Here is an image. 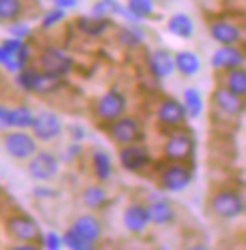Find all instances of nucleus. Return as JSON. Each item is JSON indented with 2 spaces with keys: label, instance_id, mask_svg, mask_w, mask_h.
I'll list each match as a JSON object with an SVG mask.
<instances>
[{
  "label": "nucleus",
  "instance_id": "nucleus-1",
  "mask_svg": "<svg viewBox=\"0 0 246 250\" xmlns=\"http://www.w3.org/2000/svg\"><path fill=\"white\" fill-rule=\"evenodd\" d=\"M210 209L222 220H235L245 213V200L237 190H220L210 198Z\"/></svg>",
  "mask_w": 246,
  "mask_h": 250
},
{
  "label": "nucleus",
  "instance_id": "nucleus-2",
  "mask_svg": "<svg viewBox=\"0 0 246 250\" xmlns=\"http://www.w3.org/2000/svg\"><path fill=\"white\" fill-rule=\"evenodd\" d=\"M28 175L38 183H49L61 171V160L49 150H38L28 158Z\"/></svg>",
  "mask_w": 246,
  "mask_h": 250
},
{
  "label": "nucleus",
  "instance_id": "nucleus-3",
  "mask_svg": "<svg viewBox=\"0 0 246 250\" xmlns=\"http://www.w3.org/2000/svg\"><path fill=\"white\" fill-rule=\"evenodd\" d=\"M4 149L13 160H28L38 152V139L26 130H13L4 136Z\"/></svg>",
  "mask_w": 246,
  "mask_h": 250
},
{
  "label": "nucleus",
  "instance_id": "nucleus-4",
  "mask_svg": "<svg viewBox=\"0 0 246 250\" xmlns=\"http://www.w3.org/2000/svg\"><path fill=\"white\" fill-rule=\"evenodd\" d=\"M194 150H196V139L186 130L173 132L164 145V154L169 162H188L192 160Z\"/></svg>",
  "mask_w": 246,
  "mask_h": 250
},
{
  "label": "nucleus",
  "instance_id": "nucleus-5",
  "mask_svg": "<svg viewBox=\"0 0 246 250\" xmlns=\"http://www.w3.org/2000/svg\"><path fill=\"white\" fill-rule=\"evenodd\" d=\"M30 130H32V136H34L38 141L51 143L53 139H59L62 136L64 123H62V119L57 113L40 111L38 115H34Z\"/></svg>",
  "mask_w": 246,
  "mask_h": 250
},
{
  "label": "nucleus",
  "instance_id": "nucleus-6",
  "mask_svg": "<svg viewBox=\"0 0 246 250\" xmlns=\"http://www.w3.org/2000/svg\"><path fill=\"white\" fill-rule=\"evenodd\" d=\"M30 49L25 42L10 38L0 45V64L6 66L10 72H21L28 62Z\"/></svg>",
  "mask_w": 246,
  "mask_h": 250
},
{
  "label": "nucleus",
  "instance_id": "nucleus-7",
  "mask_svg": "<svg viewBox=\"0 0 246 250\" xmlns=\"http://www.w3.org/2000/svg\"><path fill=\"white\" fill-rule=\"evenodd\" d=\"M6 229L19 243H38L41 239V229L34 218L28 214H13L6 220Z\"/></svg>",
  "mask_w": 246,
  "mask_h": 250
},
{
  "label": "nucleus",
  "instance_id": "nucleus-8",
  "mask_svg": "<svg viewBox=\"0 0 246 250\" xmlns=\"http://www.w3.org/2000/svg\"><path fill=\"white\" fill-rule=\"evenodd\" d=\"M160 183L167 192H183L192 185V169L186 162H171L162 171Z\"/></svg>",
  "mask_w": 246,
  "mask_h": 250
},
{
  "label": "nucleus",
  "instance_id": "nucleus-9",
  "mask_svg": "<svg viewBox=\"0 0 246 250\" xmlns=\"http://www.w3.org/2000/svg\"><path fill=\"white\" fill-rule=\"evenodd\" d=\"M126 105H128V102L124 98V94H121L119 90H109L100 98L96 113L102 121L113 123L126 113Z\"/></svg>",
  "mask_w": 246,
  "mask_h": 250
},
{
  "label": "nucleus",
  "instance_id": "nucleus-10",
  "mask_svg": "<svg viewBox=\"0 0 246 250\" xmlns=\"http://www.w3.org/2000/svg\"><path fill=\"white\" fill-rule=\"evenodd\" d=\"M141 126L134 117H119L113 121L111 126V138L115 139L119 145H132L141 139Z\"/></svg>",
  "mask_w": 246,
  "mask_h": 250
},
{
  "label": "nucleus",
  "instance_id": "nucleus-11",
  "mask_svg": "<svg viewBox=\"0 0 246 250\" xmlns=\"http://www.w3.org/2000/svg\"><path fill=\"white\" fill-rule=\"evenodd\" d=\"M40 66L43 72H51V74L57 75H66L72 72L74 68V61L62 53L61 49H55V47H47V49L41 51L40 55Z\"/></svg>",
  "mask_w": 246,
  "mask_h": 250
},
{
  "label": "nucleus",
  "instance_id": "nucleus-12",
  "mask_svg": "<svg viewBox=\"0 0 246 250\" xmlns=\"http://www.w3.org/2000/svg\"><path fill=\"white\" fill-rule=\"evenodd\" d=\"M119 158H121V164H123L124 169L132 171V173H137V171L145 169L150 164V156H148L147 149H143L137 143L123 145V149L119 152Z\"/></svg>",
  "mask_w": 246,
  "mask_h": 250
},
{
  "label": "nucleus",
  "instance_id": "nucleus-13",
  "mask_svg": "<svg viewBox=\"0 0 246 250\" xmlns=\"http://www.w3.org/2000/svg\"><path fill=\"white\" fill-rule=\"evenodd\" d=\"M158 123L167 128H179L186 121V109L184 105L175 98H165L158 107Z\"/></svg>",
  "mask_w": 246,
  "mask_h": 250
},
{
  "label": "nucleus",
  "instance_id": "nucleus-14",
  "mask_svg": "<svg viewBox=\"0 0 246 250\" xmlns=\"http://www.w3.org/2000/svg\"><path fill=\"white\" fill-rule=\"evenodd\" d=\"M245 64V53L237 45H222L220 49L214 51L210 66L214 70H233Z\"/></svg>",
  "mask_w": 246,
  "mask_h": 250
},
{
  "label": "nucleus",
  "instance_id": "nucleus-15",
  "mask_svg": "<svg viewBox=\"0 0 246 250\" xmlns=\"http://www.w3.org/2000/svg\"><path fill=\"white\" fill-rule=\"evenodd\" d=\"M148 70L156 79H167L171 77L175 70V55L167 49H156L148 57Z\"/></svg>",
  "mask_w": 246,
  "mask_h": 250
},
{
  "label": "nucleus",
  "instance_id": "nucleus-16",
  "mask_svg": "<svg viewBox=\"0 0 246 250\" xmlns=\"http://www.w3.org/2000/svg\"><path fill=\"white\" fill-rule=\"evenodd\" d=\"M123 222L126 226V229L134 235H141L143 231H147V228L150 226V218H148V211L145 205L134 203L130 207H126L123 216Z\"/></svg>",
  "mask_w": 246,
  "mask_h": 250
},
{
  "label": "nucleus",
  "instance_id": "nucleus-17",
  "mask_svg": "<svg viewBox=\"0 0 246 250\" xmlns=\"http://www.w3.org/2000/svg\"><path fill=\"white\" fill-rule=\"evenodd\" d=\"M72 229L77 231L85 241L92 243V245L96 241H100L102 235H103V226H102V222H100L94 214H81L74 224H72Z\"/></svg>",
  "mask_w": 246,
  "mask_h": 250
},
{
  "label": "nucleus",
  "instance_id": "nucleus-18",
  "mask_svg": "<svg viewBox=\"0 0 246 250\" xmlns=\"http://www.w3.org/2000/svg\"><path fill=\"white\" fill-rule=\"evenodd\" d=\"M214 104L218 105V109L229 117H237L245 111V98L243 96H237L231 90L227 88H218L214 92Z\"/></svg>",
  "mask_w": 246,
  "mask_h": 250
},
{
  "label": "nucleus",
  "instance_id": "nucleus-19",
  "mask_svg": "<svg viewBox=\"0 0 246 250\" xmlns=\"http://www.w3.org/2000/svg\"><path fill=\"white\" fill-rule=\"evenodd\" d=\"M62 87V77L51 72H34L32 83H30V90L28 92H36V94H53Z\"/></svg>",
  "mask_w": 246,
  "mask_h": 250
},
{
  "label": "nucleus",
  "instance_id": "nucleus-20",
  "mask_svg": "<svg viewBox=\"0 0 246 250\" xmlns=\"http://www.w3.org/2000/svg\"><path fill=\"white\" fill-rule=\"evenodd\" d=\"M210 36L220 45H237L243 38V32L231 23L216 21V23L210 25Z\"/></svg>",
  "mask_w": 246,
  "mask_h": 250
},
{
  "label": "nucleus",
  "instance_id": "nucleus-21",
  "mask_svg": "<svg viewBox=\"0 0 246 250\" xmlns=\"http://www.w3.org/2000/svg\"><path fill=\"white\" fill-rule=\"evenodd\" d=\"M167 30L181 40H190L196 34V23L188 13H175L167 21Z\"/></svg>",
  "mask_w": 246,
  "mask_h": 250
},
{
  "label": "nucleus",
  "instance_id": "nucleus-22",
  "mask_svg": "<svg viewBox=\"0 0 246 250\" xmlns=\"http://www.w3.org/2000/svg\"><path fill=\"white\" fill-rule=\"evenodd\" d=\"M175 70L184 77H194L201 72V59L194 51H179L175 53Z\"/></svg>",
  "mask_w": 246,
  "mask_h": 250
},
{
  "label": "nucleus",
  "instance_id": "nucleus-23",
  "mask_svg": "<svg viewBox=\"0 0 246 250\" xmlns=\"http://www.w3.org/2000/svg\"><path fill=\"white\" fill-rule=\"evenodd\" d=\"M147 211L148 218H150V224L154 226H169L175 220V207L165 200L150 203L147 207Z\"/></svg>",
  "mask_w": 246,
  "mask_h": 250
},
{
  "label": "nucleus",
  "instance_id": "nucleus-24",
  "mask_svg": "<svg viewBox=\"0 0 246 250\" xmlns=\"http://www.w3.org/2000/svg\"><path fill=\"white\" fill-rule=\"evenodd\" d=\"M83 203H85L88 209H92V211H102L109 203L107 190L103 187H100V185L86 187L85 192H83Z\"/></svg>",
  "mask_w": 246,
  "mask_h": 250
},
{
  "label": "nucleus",
  "instance_id": "nucleus-25",
  "mask_svg": "<svg viewBox=\"0 0 246 250\" xmlns=\"http://www.w3.org/2000/svg\"><path fill=\"white\" fill-rule=\"evenodd\" d=\"M77 26L79 30L86 34V36H102L107 28H109V21L103 19V17H96V15H90V17H79L77 19Z\"/></svg>",
  "mask_w": 246,
  "mask_h": 250
},
{
  "label": "nucleus",
  "instance_id": "nucleus-26",
  "mask_svg": "<svg viewBox=\"0 0 246 250\" xmlns=\"http://www.w3.org/2000/svg\"><path fill=\"white\" fill-rule=\"evenodd\" d=\"M92 167L100 181H109L113 175V162L105 150H96L92 156Z\"/></svg>",
  "mask_w": 246,
  "mask_h": 250
},
{
  "label": "nucleus",
  "instance_id": "nucleus-27",
  "mask_svg": "<svg viewBox=\"0 0 246 250\" xmlns=\"http://www.w3.org/2000/svg\"><path fill=\"white\" fill-rule=\"evenodd\" d=\"M226 88L231 90L237 96H246V72L243 66L229 70V74L226 77Z\"/></svg>",
  "mask_w": 246,
  "mask_h": 250
},
{
  "label": "nucleus",
  "instance_id": "nucleus-28",
  "mask_svg": "<svg viewBox=\"0 0 246 250\" xmlns=\"http://www.w3.org/2000/svg\"><path fill=\"white\" fill-rule=\"evenodd\" d=\"M92 15L107 19L111 15H128L126 6H123L119 0H98L92 8Z\"/></svg>",
  "mask_w": 246,
  "mask_h": 250
},
{
  "label": "nucleus",
  "instance_id": "nucleus-29",
  "mask_svg": "<svg viewBox=\"0 0 246 250\" xmlns=\"http://www.w3.org/2000/svg\"><path fill=\"white\" fill-rule=\"evenodd\" d=\"M184 109L186 115L192 117V119L201 117V113H203V96H201V92L197 88L190 87L184 90Z\"/></svg>",
  "mask_w": 246,
  "mask_h": 250
},
{
  "label": "nucleus",
  "instance_id": "nucleus-30",
  "mask_svg": "<svg viewBox=\"0 0 246 250\" xmlns=\"http://www.w3.org/2000/svg\"><path fill=\"white\" fill-rule=\"evenodd\" d=\"M126 12L132 19H148L154 13V0H128Z\"/></svg>",
  "mask_w": 246,
  "mask_h": 250
},
{
  "label": "nucleus",
  "instance_id": "nucleus-31",
  "mask_svg": "<svg viewBox=\"0 0 246 250\" xmlns=\"http://www.w3.org/2000/svg\"><path fill=\"white\" fill-rule=\"evenodd\" d=\"M23 12V0H0V23H13Z\"/></svg>",
  "mask_w": 246,
  "mask_h": 250
},
{
  "label": "nucleus",
  "instance_id": "nucleus-32",
  "mask_svg": "<svg viewBox=\"0 0 246 250\" xmlns=\"http://www.w3.org/2000/svg\"><path fill=\"white\" fill-rule=\"evenodd\" d=\"M32 119H34V113L26 105H19L12 109V128L15 130H28L32 125Z\"/></svg>",
  "mask_w": 246,
  "mask_h": 250
},
{
  "label": "nucleus",
  "instance_id": "nucleus-33",
  "mask_svg": "<svg viewBox=\"0 0 246 250\" xmlns=\"http://www.w3.org/2000/svg\"><path fill=\"white\" fill-rule=\"evenodd\" d=\"M62 245H66L68 249L72 250H90L94 249V245L92 243H88V241H85V239L81 237L77 231H74L72 228L64 233V237H62Z\"/></svg>",
  "mask_w": 246,
  "mask_h": 250
},
{
  "label": "nucleus",
  "instance_id": "nucleus-34",
  "mask_svg": "<svg viewBox=\"0 0 246 250\" xmlns=\"http://www.w3.org/2000/svg\"><path fill=\"white\" fill-rule=\"evenodd\" d=\"M119 40H121V43L126 45V47H136V45H139V43L145 40V36H143L141 30H137V28H132V26H130V28H123V30H121Z\"/></svg>",
  "mask_w": 246,
  "mask_h": 250
},
{
  "label": "nucleus",
  "instance_id": "nucleus-35",
  "mask_svg": "<svg viewBox=\"0 0 246 250\" xmlns=\"http://www.w3.org/2000/svg\"><path fill=\"white\" fill-rule=\"evenodd\" d=\"M64 15H66V12H64V10L53 8L51 12L45 13V17H43V21H41V26H43V28H51V26L59 25L62 19H64Z\"/></svg>",
  "mask_w": 246,
  "mask_h": 250
},
{
  "label": "nucleus",
  "instance_id": "nucleus-36",
  "mask_svg": "<svg viewBox=\"0 0 246 250\" xmlns=\"http://www.w3.org/2000/svg\"><path fill=\"white\" fill-rule=\"evenodd\" d=\"M10 34L12 38L15 40H21V42H25L26 38L30 36V26L26 25V23H21V21H13V25L10 26Z\"/></svg>",
  "mask_w": 246,
  "mask_h": 250
},
{
  "label": "nucleus",
  "instance_id": "nucleus-37",
  "mask_svg": "<svg viewBox=\"0 0 246 250\" xmlns=\"http://www.w3.org/2000/svg\"><path fill=\"white\" fill-rule=\"evenodd\" d=\"M12 130V109L0 104V132Z\"/></svg>",
  "mask_w": 246,
  "mask_h": 250
},
{
  "label": "nucleus",
  "instance_id": "nucleus-38",
  "mask_svg": "<svg viewBox=\"0 0 246 250\" xmlns=\"http://www.w3.org/2000/svg\"><path fill=\"white\" fill-rule=\"evenodd\" d=\"M43 247L49 250H59L62 247V237L57 235L55 231H49V233L43 237Z\"/></svg>",
  "mask_w": 246,
  "mask_h": 250
},
{
  "label": "nucleus",
  "instance_id": "nucleus-39",
  "mask_svg": "<svg viewBox=\"0 0 246 250\" xmlns=\"http://www.w3.org/2000/svg\"><path fill=\"white\" fill-rule=\"evenodd\" d=\"M55 2V8H59V10H74L75 6H77V0H53Z\"/></svg>",
  "mask_w": 246,
  "mask_h": 250
},
{
  "label": "nucleus",
  "instance_id": "nucleus-40",
  "mask_svg": "<svg viewBox=\"0 0 246 250\" xmlns=\"http://www.w3.org/2000/svg\"><path fill=\"white\" fill-rule=\"evenodd\" d=\"M162 2H167V0H162Z\"/></svg>",
  "mask_w": 246,
  "mask_h": 250
}]
</instances>
